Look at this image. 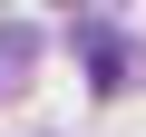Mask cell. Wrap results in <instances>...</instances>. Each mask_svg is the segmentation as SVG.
I'll return each instance as SVG.
<instances>
[{"label":"cell","mask_w":146,"mask_h":137,"mask_svg":"<svg viewBox=\"0 0 146 137\" xmlns=\"http://www.w3.org/2000/svg\"><path fill=\"white\" fill-rule=\"evenodd\" d=\"M68 39H78V59H88V88H98V98L136 88V68H146V59H136V39H127L107 10H78V20H68Z\"/></svg>","instance_id":"obj_1"}]
</instances>
